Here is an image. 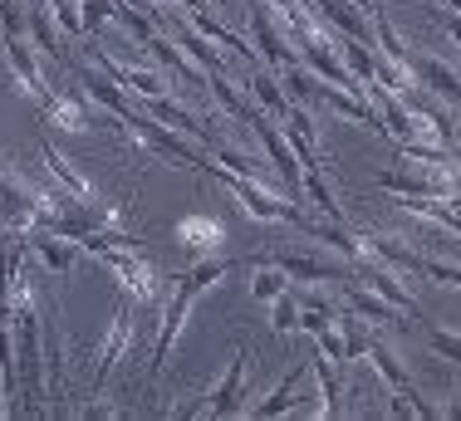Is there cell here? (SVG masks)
I'll return each instance as SVG.
<instances>
[{"label":"cell","mask_w":461,"mask_h":421,"mask_svg":"<svg viewBox=\"0 0 461 421\" xmlns=\"http://www.w3.org/2000/svg\"><path fill=\"white\" fill-rule=\"evenodd\" d=\"M108 20H118V25H123V35L133 40V44H148L152 35H158V25H152V20L142 15L133 0H113V15H108Z\"/></svg>","instance_id":"484cf974"},{"label":"cell","mask_w":461,"mask_h":421,"mask_svg":"<svg viewBox=\"0 0 461 421\" xmlns=\"http://www.w3.org/2000/svg\"><path fill=\"white\" fill-rule=\"evenodd\" d=\"M442 5H447V10H456V15H461V0H442Z\"/></svg>","instance_id":"60d3db41"},{"label":"cell","mask_w":461,"mask_h":421,"mask_svg":"<svg viewBox=\"0 0 461 421\" xmlns=\"http://www.w3.org/2000/svg\"><path fill=\"white\" fill-rule=\"evenodd\" d=\"M182 15H202V10H212V0H177Z\"/></svg>","instance_id":"74e56055"},{"label":"cell","mask_w":461,"mask_h":421,"mask_svg":"<svg viewBox=\"0 0 461 421\" xmlns=\"http://www.w3.org/2000/svg\"><path fill=\"white\" fill-rule=\"evenodd\" d=\"M148 103V118H158V123H167V128H177V132H186V138H202V142H212V138H221L216 128H206V123H196L192 113L177 103L172 94H162V98H142Z\"/></svg>","instance_id":"ac0fdd59"},{"label":"cell","mask_w":461,"mask_h":421,"mask_svg":"<svg viewBox=\"0 0 461 421\" xmlns=\"http://www.w3.org/2000/svg\"><path fill=\"white\" fill-rule=\"evenodd\" d=\"M310 378L320 382V417H339L344 412V363H334V358H320V363H310Z\"/></svg>","instance_id":"cb8c5ba5"},{"label":"cell","mask_w":461,"mask_h":421,"mask_svg":"<svg viewBox=\"0 0 461 421\" xmlns=\"http://www.w3.org/2000/svg\"><path fill=\"white\" fill-rule=\"evenodd\" d=\"M98 113H104L98 103L89 108L84 98L59 94V88H50V94L40 98V118H45V123H54L59 132H84V128H94V123H98Z\"/></svg>","instance_id":"8992f818"},{"label":"cell","mask_w":461,"mask_h":421,"mask_svg":"<svg viewBox=\"0 0 461 421\" xmlns=\"http://www.w3.org/2000/svg\"><path fill=\"white\" fill-rule=\"evenodd\" d=\"M5 64H10V79H15V88L25 98H45V74H40V59H35V44H30L25 35H5Z\"/></svg>","instance_id":"ba28073f"},{"label":"cell","mask_w":461,"mask_h":421,"mask_svg":"<svg viewBox=\"0 0 461 421\" xmlns=\"http://www.w3.org/2000/svg\"><path fill=\"white\" fill-rule=\"evenodd\" d=\"M172 240H177L192 260H206V255H216L226 246V226L212 216H182L177 226H172Z\"/></svg>","instance_id":"30bf717a"},{"label":"cell","mask_w":461,"mask_h":421,"mask_svg":"<svg viewBox=\"0 0 461 421\" xmlns=\"http://www.w3.org/2000/svg\"><path fill=\"white\" fill-rule=\"evenodd\" d=\"M442 417H461V402H456V407H447V412H442Z\"/></svg>","instance_id":"b9f144b4"},{"label":"cell","mask_w":461,"mask_h":421,"mask_svg":"<svg viewBox=\"0 0 461 421\" xmlns=\"http://www.w3.org/2000/svg\"><path fill=\"white\" fill-rule=\"evenodd\" d=\"M230 270H240V260H221V255H206V260H192V270L162 280V294H167V309H162V328H158V343H152V378L167 368L172 348H177L186 318H192L196 299H202L212 284H221Z\"/></svg>","instance_id":"6da1fadb"},{"label":"cell","mask_w":461,"mask_h":421,"mask_svg":"<svg viewBox=\"0 0 461 421\" xmlns=\"http://www.w3.org/2000/svg\"><path fill=\"white\" fill-rule=\"evenodd\" d=\"M432 15H437V25H442V35L447 40H452V44H461V15H456V10H432Z\"/></svg>","instance_id":"8d00e7d4"},{"label":"cell","mask_w":461,"mask_h":421,"mask_svg":"<svg viewBox=\"0 0 461 421\" xmlns=\"http://www.w3.org/2000/svg\"><path fill=\"white\" fill-rule=\"evenodd\" d=\"M69 69H74V64H69ZM74 74L84 79V88H89V98H94L98 108H104V113H113L118 123H128V118H133V108H128L123 88H118L113 79H108V74L98 69V64H94V69H74Z\"/></svg>","instance_id":"d6986e66"},{"label":"cell","mask_w":461,"mask_h":421,"mask_svg":"<svg viewBox=\"0 0 461 421\" xmlns=\"http://www.w3.org/2000/svg\"><path fill=\"white\" fill-rule=\"evenodd\" d=\"M285 74V94H290V103H314V84H320V74H310L304 64H290Z\"/></svg>","instance_id":"f1b7e54d"},{"label":"cell","mask_w":461,"mask_h":421,"mask_svg":"<svg viewBox=\"0 0 461 421\" xmlns=\"http://www.w3.org/2000/svg\"><path fill=\"white\" fill-rule=\"evenodd\" d=\"M40 157H45V172H50V176H54V182H59V186H64V192L74 196V202H84V206H94V202H98L94 182H89V176H84L79 167H74V162L64 157L59 148H54V142L45 138V132H40Z\"/></svg>","instance_id":"8fae6325"},{"label":"cell","mask_w":461,"mask_h":421,"mask_svg":"<svg viewBox=\"0 0 461 421\" xmlns=\"http://www.w3.org/2000/svg\"><path fill=\"white\" fill-rule=\"evenodd\" d=\"M246 372H250V353L236 348L221 382L206 392V417H246Z\"/></svg>","instance_id":"277c9868"},{"label":"cell","mask_w":461,"mask_h":421,"mask_svg":"<svg viewBox=\"0 0 461 421\" xmlns=\"http://www.w3.org/2000/svg\"><path fill=\"white\" fill-rule=\"evenodd\" d=\"M246 10H250V35H256V44H260V59H266L276 74H280V69H290V64H300L294 44L276 30V15H270L266 0H246Z\"/></svg>","instance_id":"5b68a950"},{"label":"cell","mask_w":461,"mask_h":421,"mask_svg":"<svg viewBox=\"0 0 461 421\" xmlns=\"http://www.w3.org/2000/svg\"><path fill=\"white\" fill-rule=\"evenodd\" d=\"M270 328H276V334H294V328H300V299H294V290L270 299Z\"/></svg>","instance_id":"83f0119b"},{"label":"cell","mask_w":461,"mask_h":421,"mask_svg":"<svg viewBox=\"0 0 461 421\" xmlns=\"http://www.w3.org/2000/svg\"><path fill=\"white\" fill-rule=\"evenodd\" d=\"M25 35L35 49H45L50 59H59V64H69V54H64V44H59V25H54V15L45 5H30L25 10Z\"/></svg>","instance_id":"603a6c76"},{"label":"cell","mask_w":461,"mask_h":421,"mask_svg":"<svg viewBox=\"0 0 461 421\" xmlns=\"http://www.w3.org/2000/svg\"><path fill=\"white\" fill-rule=\"evenodd\" d=\"M20 240H25V255H35L50 274H69L74 270V255H79L74 240L54 236V230H30V236H20Z\"/></svg>","instance_id":"5bb4252c"},{"label":"cell","mask_w":461,"mask_h":421,"mask_svg":"<svg viewBox=\"0 0 461 421\" xmlns=\"http://www.w3.org/2000/svg\"><path fill=\"white\" fill-rule=\"evenodd\" d=\"M358 10H364V15H373V10H378V0H354Z\"/></svg>","instance_id":"f35d334b"},{"label":"cell","mask_w":461,"mask_h":421,"mask_svg":"<svg viewBox=\"0 0 461 421\" xmlns=\"http://www.w3.org/2000/svg\"><path fill=\"white\" fill-rule=\"evenodd\" d=\"M79 5H84L79 15H84V30H89V35H94L98 25H104L108 15H113V0H79Z\"/></svg>","instance_id":"d590c367"},{"label":"cell","mask_w":461,"mask_h":421,"mask_svg":"<svg viewBox=\"0 0 461 421\" xmlns=\"http://www.w3.org/2000/svg\"><path fill=\"white\" fill-rule=\"evenodd\" d=\"M290 290V274L276 270V264H266V260H256V274H250V299H260V304H270L276 294Z\"/></svg>","instance_id":"4316f807"},{"label":"cell","mask_w":461,"mask_h":421,"mask_svg":"<svg viewBox=\"0 0 461 421\" xmlns=\"http://www.w3.org/2000/svg\"><path fill=\"white\" fill-rule=\"evenodd\" d=\"M310 378V363H294L290 372H285V382L276 387V392L266 397V402H246V417H256V421H276V417H290V407H294V392H300V382Z\"/></svg>","instance_id":"2e32d148"},{"label":"cell","mask_w":461,"mask_h":421,"mask_svg":"<svg viewBox=\"0 0 461 421\" xmlns=\"http://www.w3.org/2000/svg\"><path fill=\"white\" fill-rule=\"evenodd\" d=\"M358 280H364L373 294L388 299V304L398 309V314H408V324H412V318H422L417 299H412L408 290H402V274H398V270H388V264H364V274H358Z\"/></svg>","instance_id":"9a60e30c"},{"label":"cell","mask_w":461,"mask_h":421,"mask_svg":"<svg viewBox=\"0 0 461 421\" xmlns=\"http://www.w3.org/2000/svg\"><path fill=\"white\" fill-rule=\"evenodd\" d=\"M310 338L320 343L324 358H334V363H344V368H348V343H344V328H339V318H334V324H324V328H314Z\"/></svg>","instance_id":"4dcf8cb0"},{"label":"cell","mask_w":461,"mask_h":421,"mask_svg":"<svg viewBox=\"0 0 461 421\" xmlns=\"http://www.w3.org/2000/svg\"><path fill=\"white\" fill-rule=\"evenodd\" d=\"M256 260L276 264L290 280H310V284H344L348 280V264H329V260H314V255H294V250H280V255H256Z\"/></svg>","instance_id":"9c48e42d"},{"label":"cell","mask_w":461,"mask_h":421,"mask_svg":"<svg viewBox=\"0 0 461 421\" xmlns=\"http://www.w3.org/2000/svg\"><path fill=\"white\" fill-rule=\"evenodd\" d=\"M398 210L432 230H447V236L461 240V210L447 202V196H398Z\"/></svg>","instance_id":"7c38bea8"},{"label":"cell","mask_w":461,"mask_h":421,"mask_svg":"<svg viewBox=\"0 0 461 421\" xmlns=\"http://www.w3.org/2000/svg\"><path fill=\"white\" fill-rule=\"evenodd\" d=\"M280 132L290 138V148H294V157H300V167L304 172H324V152H320V132H314V118H310V108L304 103H290V113L280 118Z\"/></svg>","instance_id":"52a82bcc"},{"label":"cell","mask_w":461,"mask_h":421,"mask_svg":"<svg viewBox=\"0 0 461 421\" xmlns=\"http://www.w3.org/2000/svg\"><path fill=\"white\" fill-rule=\"evenodd\" d=\"M452 157L461 162V132H456V142H452Z\"/></svg>","instance_id":"ab89813d"},{"label":"cell","mask_w":461,"mask_h":421,"mask_svg":"<svg viewBox=\"0 0 461 421\" xmlns=\"http://www.w3.org/2000/svg\"><path fill=\"white\" fill-rule=\"evenodd\" d=\"M98 260L118 274V290H123V299H133L142 314H152V309L162 304V274L152 270L148 255H142L138 246H108Z\"/></svg>","instance_id":"7a4b0ae2"},{"label":"cell","mask_w":461,"mask_h":421,"mask_svg":"<svg viewBox=\"0 0 461 421\" xmlns=\"http://www.w3.org/2000/svg\"><path fill=\"white\" fill-rule=\"evenodd\" d=\"M206 88H212V98L221 103V113H230V118H240V113L250 108L246 98H240L236 88H230V74H206Z\"/></svg>","instance_id":"f546056e"},{"label":"cell","mask_w":461,"mask_h":421,"mask_svg":"<svg viewBox=\"0 0 461 421\" xmlns=\"http://www.w3.org/2000/svg\"><path fill=\"white\" fill-rule=\"evenodd\" d=\"M0 240H5V230H0Z\"/></svg>","instance_id":"7bdbcfd3"},{"label":"cell","mask_w":461,"mask_h":421,"mask_svg":"<svg viewBox=\"0 0 461 421\" xmlns=\"http://www.w3.org/2000/svg\"><path fill=\"white\" fill-rule=\"evenodd\" d=\"M310 10L314 15H324L329 25L339 30V35H354V40H373V25H368V15L354 5V0H310Z\"/></svg>","instance_id":"ffe728a7"},{"label":"cell","mask_w":461,"mask_h":421,"mask_svg":"<svg viewBox=\"0 0 461 421\" xmlns=\"http://www.w3.org/2000/svg\"><path fill=\"white\" fill-rule=\"evenodd\" d=\"M422 280L432 284H452V290H461V264H447V260H432V255H422Z\"/></svg>","instance_id":"d6a6232c"},{"label":"cell","mask_w":461,"mask_h":421,"mask_svg":"<svg viewBox=\"0 0 461 421\" xmlns=\"http://www.w3.org/2000/svg\"><path fill=\"white\" fill-rule=\"evenodd\" d=\"M142 49H148L152 59L162 64V74H172V79H177V84H196V88L206 84V69H196V64L186 59V54H182V44L172 40L167 30H158V35H152L148 44H142Z\"/></svg>","instance_id":"4fadbf2b"},{"label":"cell","mask_w":461,"mask_h":421,"mask_svg":"<svg viewBox=\"0 0 461 421\" xmlns=\"http://www.w3.org/2000/svg\"><path fill=\"white\" fill-rule=\"evenodd\" d=\"M177 15H182V10H177ZM177 44H182V54L196 64V69H206V74H230V59H226V54H216L206 35H196V30L186 25V15L177 20Z\"/></svg>","instance_id":"44dd1931"},{"label":"cell","mask_w":461,"mask_h":421,"mask_svg":"<svg viewBox=\"0 0 461 421\" xmlns=\"http://www.w3.org/2000/svg\"><path fill=\"white\" fill-rule=\"evenodd\" d=\"M364 358L373 363V372L383 378V387H388V392H417L412 378H408V368H402V358H398V353H393L383 338H368V353H364Z\"/></svg>","instance_id":"7402d4cb"},{"label":"cell","mask_w":461,"mask_h":421,"mask_svg":"<svg viewBox=\"0 0 461 421\" xmlns=\"http://www.w3.org/2000/svg\"><path fill=\"white\" fill-rule=\"evenodd\" d=\"M246 84H250V94H256L260 113H270V118H285V113H290V94H285V84H280L270 69H256Z\"/></svg>","instance_id":"d4e9b609"},{"label":"cell","mask_w":461,"mask_h":421,"mask_svg":"<svg viewBox=\"0 0 461 421\" xmlns=\"http://www.w3.org/2000/svg\"><path fill=\"white\" fill-rule=\"evenodd\" d=\"M427 343H432L437 358L461 363V334H456V328H432V334H427Z\"/></svg>","instance_id":"836d02e7"},{"label":"cell","mask_w":461,"mask_h":421,"mask_svg":"<svg viewBox=\"0 0 461 421\" xmlns=\"http://www.w3.org/2000/svg\"><path fill=\"white\" fill-rule=\"evenodd\" d=\"M50 15L64 35H84V15H79V0H50Z\"/></svg>","instance_id":"1f68e13d"},{"label":"cell","mask_w":461,"mask_h":421,"mask_svg":"<svg viewBox=\"0 0 461 421\" xmlns=\"http://www.w3.org/2000/svg\"><path fill=\"white\" fill-rule=\"evenodd\" d=\"M344 304L354 309V314L364 318V324H378V328L398 324V309H393V304H388V299H383V294H373L364 280L354 284V274H348V280H344Z\"/></svg>","instance_id":"e0dca14e"},{"label":"cell","mask_w":461,"mask_h":421,"mask_svg":"<svg viewBox=\"0 0 461 421\" xmlns=\"http://www.w3.org/2000/svg\"><path fill=\"white\" fill-rule=\"evenodd\" d=\"M138 328H142V309L133 304V299H118V309H113V324H108L104 343H98L94 397L108 387V378L118 372V363H128V353H133V343H138Z\"/></svg>","instance_id":"3957f363"},{"label":"cell","mask_w":461,"mask_h":421,"mask_svg":"<svg viewBox=\"0 0 461 421\" xmlns=\"http://www.w3.org/2000/svg\"><path fill=\"white\" fill-rule=\"evenodd\" d=\"M0 30L5 35H25V0H0Z\"/></svg>","instance_id":"e575fe53"}]
</instances>
